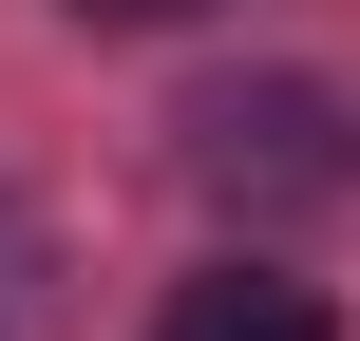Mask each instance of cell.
<instances>
[{
  "label": "cell",
  "mask_w": 360,
  "mask_h": 341,
  "mask_svg": "<svg viewBox=\"0 0 360 341\" xmlns=\"http://www.w3.org/2000/svg\"><path fill=\"white\" fill-rule=\"evenodd\" d=\"M76 19H209V0H76Z\"/></svg>",
  "instance_id": "3"
},
{
  "label": "cell",
  "mask_w": 360,
  "mask_h": 341,
  "mask_svg": "<svg viewBox=\"0 0 360 341\" xmlns=\"http://www.w3.org/2000/svg\"><path fill=\"white\" fill-rule=\"evenodd\" d=\"M190 171H209V190H266V209H323L360 152H342V95H323V76H247V95L190 114Z\"/></svg>",
  "instance_id": "1"
},
{
  "label": "cell",
  "mask_w": 360,
  "mask_h": 341,
  "mask_svg": "<svg viewBox=\"0 0 360 341\" xmlns=\"http://www.w3.org/2000/svg\"><path fill=\"white\" fill-rule=\"evenodd\" d=\"M152 341H342V323H323V285H285V266H190V285L152 304Z\"/></svg>",
  "instance_id": "2"
}]
</instances>
